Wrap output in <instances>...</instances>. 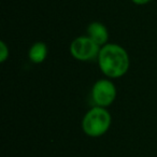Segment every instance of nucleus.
<instances>
[{"label": "nucleus", "mask_w": 157, "mask_h": 157, "mask_svg": "<svg viewBox=\"0 0 157 157\" xmlns=\"http://www.w3.org/2000/svg\"><path fill=\"white\" fill-rule=\"evenodd\" d=\"M97 63L100 71L108 78H122L130 67L128 53L117 43H107L101 46Z\"/></svg>", "instance_id": "f257e3e1"}, {"label": "nucleus", "mask_w": 157, "mask_h": 157, "mask_svg": "<svg viewBox=\"0 0 157 157\" xmlns=\"http://www.w3.org/2000/svg\"><path fill=\"white\" fill-rule=\"evenodd\" d=\"M117 90L111 78H100L94 83L90 90V97L95 105L108 108L115 101Z\"/></svg>", "instance_id": "20e7f679"}, {"label": "nucleus", "mask_w": 157, "mask_h": 157, "mask_svg": "<svg viewBox=\"0 0 157 157\" xmlns=\"http://www.w3.org/2000/svg\"><path fill=\"white\" fill-rule=\"evenodd\" d=\"M112 124V116L107 108L94 105L82 118V130L90 138H99L105 135Z\"/></svg>", "instance_id": "f03ea898"}, {"label": "nucleus", "mask_w": 157, "mask_h": 157, "mask_svg": "<svg viewBox=\"0 0 157 157\" xmlns=\"http://www.w3.org/2000/svg\"><path fill=\"white\" fill-rule=\"evenodd\" d=\"M101 46L88 36H80L72 40L69 46L71 56L78 61H94L98 58Z\"/></svg>", "instance_id": "7ed1b4c3"}, {"label": "nucleus", "mask_w": 157, "mask_h": 157, "mask_svg": "<svg viewBox=\"0 0 157 157\" xmlns=\"http://www.w3.org/2000/svg\"><path fill=\"white\" fill-rule=\"evenodd\" d=\"M131 1L137 6H145L147 3L152 2L153 0H131Z\"/></svg>", "instance_id": "6e6552de"}, {"label": "nucleus", "mask_w": 157, "mask_h": 157, "mask_svg": "<svg viewBox=\"0 0 157 157\" xmlns=\"http://www.w3.org/2000/svg\"><path fill=\"white\" fill-rule=\"evenodd\" d=\"M48 54V48L45 42L38 41L33 43L28 50V58L33 63L39 65L46 59Z\"/></svg>", "instance_id": "423d86ee"}, {"label": "nucleus", "mask_w": 157, "mask_h": 157, "mask_svg": "<svg viewBox=\"0 0 157 157\" xmlns=\"http://www.w3.org/2000/svg\"><path fill=\"white\" fill-rule=\"evenodd\" d=\"M10 56V50L5 41H0V63H5Z\"/></svg>", "instance_id": "0eeeda50"}, {"label": "nucleus", "mask_w": 157, "mask_h": 157, "mask_svg": "<svg viewBox=\"0 0 157 157\" xmlns=\"http://www.w3.org/2000/svg\"><path fill=\"white\" fill-rule=\"evenodd\" d=\"M87 36L96 42L99 46H103L107 43H109V30L105 27V24L100 22H92L87 26L86 29Z\"/></svg>", "instance_id": "39448f33"}]
</instances>
